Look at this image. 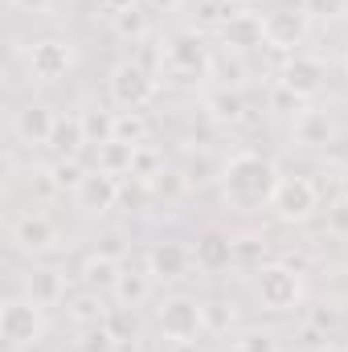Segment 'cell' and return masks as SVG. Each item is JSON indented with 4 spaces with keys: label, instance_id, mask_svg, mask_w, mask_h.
<instances>
[{
    "label": "cell",
    "instance_id": "74e56055",
    "mask_svg": "<svg viewBox=\"0 0 348 352\" xmlns=\"http://www.w3.org/2000/svg\"><path fill=\"white\" fill-rule=\"evenodd\" d=\"M180 0H144V8H152V12H173Z\"/></svg>",
    "mask_w": 348,
    "mask_h": 352
},
{
    "label": "cell",
    "instance_id": "8992f818",
    "mask_svg": "<svg viewBox=\"0 0 348 352\" xmlns=\"http://www.w3.org/2000/svg\"><path fill=\"white\" fill-rule=\"evenodd\" d=\"M0 336L8 349H33L45 336V307H37L29 295H17L0 307Z\"/></svg>",
    "mask_w": 348,
    "mask_h": 352
},
{
    "label": "cell",
    "instance_id": "4316f807",
    "mask_svg": "<svg viewBox=\"0 0 348 352\" xmlns=\"http://www.w3.org/2000/svg\"><path fill=\"white\" fill-rule=\"evenodd\" d=\"M83 127H87V140L98 148L107 140H115V111H102V107H87L83 111Z\"/></svg>",
    "mask_w": 348,
    "mask_h": 352
},
{
    "label": "cell",
    "instance_id": "d6a6232c",
    "mask_svg": "<svg viewBox=\"0 0 348 352\" xmlns=\"http://www.w3.org/2000/svg\"><path fill=\"white\" fill-rule=\"evenodd\" d=\"M107 328H111V336H115L119 344H127V340L135 336V311H131V307H111Z\"/></svg>",
    "mask_w": 348,
    "mask_h": 352
},
{
    "label": "cell",
    "instance_id": "cb8c5ba5",
    "mask_svg": "<svg viewBox=\"0 0 348 352\" xmlns=\"http://www.w3.org/2000/svg\"><path fill=\"white\" fill-rule=\"evenodd\" d=\"M119 270H123V263H119L115 254L94 250V254H87V263H83V287H94V291H115Z\"/></svg>",
    "mask_w": 348,
    "mask_h": 352
},
{
    "label": "cell",
    "instance_id": "30bf717a",
    "mask_svg": "<svg viewBox=\"0 0 348 352\" xmlns=\"http://www.w3.org/2000/svg\"><path fill=\"white\" fill-rule=\"evenodd\" d=\"M324 82H328V66L320 58H312V54H287V62L279 70V87L287 90L295 102L299 98H316L324 90Z\"/></svg>",
    "mask_w": 348,
    "mask_h": 352
},
{
    "label": "cell",
    "instance_id": "60d3db41",
    "mask_svg": "<svg viewBox=\"0 0 348 352\" xmlns=\"http://www.w3.org/2000/svg\"><path fill=\"white\" fill-rule=\"evenodd\" d=\"M316 352H348V349H340V344H324V349H316Z\"/></svg>",
    "mask_w": 348,
    "mask_h": 352
},
{
    "label": "cell",
    "instance_id": "4dcf8cb0",
    "mask_svg": "<svg viewBox=\"0 0 348 352\" xmlns=\"http://www.w3.org/2000/svg\"><path fill=\"white\" fill-rule=\"evenodd\" d=\"M50 176H54L58 192H74V188L83 184V176H87V168H83L78 160H54V168H50Z\"/></svg>",
    "mask_w": 348,
    "mask_h": 352
},
{
    "label": "cell",
    "instance_id": "ba28073f",
    "mask_svg": "<svg viewBox=\"0 0 348 352\" xmlns=\"http://www.w3.org/2000/svg\"><path fill=\"white\" fill-rule=\"evenodd\" d=\"M25 66L33 82H58L74 70V45L66 37H37L25 54Z\"/></svg>",
    "mask_w": 348,
    "mask_h": 352
},
{
    "label": "cell",
    "instance_id": "6da1fadb",
    "mask_svg": "<svg viewBox=\"0 0 348 352\" xmlns=\"http://www.w3.org/2000/svg\"><path fill=\"white\" fill-rule=\"evenodd\" d=\"M221 197L230 209H242V213H254L262 205H270L274 188H279V164L266 160L262 152H234L226 164H221Z\"/></svg>",
    "mask_w": 348,
    "mask_h": 352
},
{
    "label": "cell",
    "instance_id": "5b68a950",
    "mask_svg": "<svg viewBox=\"0 0 348 352\" xmlns=\"http://www.w3.org/2000/svg\"><path fill=\"white\" fill-rule=\"evenodd\" d=\"M107 94L119 111H144L152 98H156V74L135 62V58H123L111 66V78H107Z\"/></svg>",
    "mask_w": 348,
    "mask_h": 352
},
{
    "label": "cell",
    "instance_id": "2e32d148",
    "mask_svg": "<svg viewBox=\"0 0 348 352\" xmlns=\"http://www.w3.org/2000/svg\"><path fill=\"white\" fill-rule=\"evenodd\" d=\"M291 140H295V148H307V152L328 148V144L336 140V119H332L328 111H320V107H303V111L295 115Z\"/></svg>",
    "mask_w": 348,
    "mask_h": 352
},
{
    "label": "cell",
    "instance_id": "83f0119b",
    "mask_svg": "<svg viewBox=\"0 0 348 352\" xmlns=\"http://www.w3.org/2000/svg\"><path fill=\"white\" fill-rule=\"evenodd\" d=\"M148 119L140 111H115V140L123 144H148Z\"/></svg>",
    "mask_w": 348,
    "mask_h": 352
},
{
    "label": "cell",
    "instance_id": "8d00e7d4",
    "mask_svg": "<svg viewBox=\"0 0 348 352\" xmlns=\"http://www.w3.org/2000/svg\"><path fill=\"white\" fill-rule=\"evenodd\" d=\"M135 4H144V0H98V8H107L111 16H115V12H127V8H135Z\"/></svg>",
    "mask_w": 348,
    "mask_h": 352
},
{
    "label": "cell",
    "instance_id": "7a4b0ae2",
    "mask_svg": "<svg viewBox=\"0 0 348 352\" xmlns=\"http://www.w3.org/2000/svg\"><path fill=\"white\" fill-rule=\"evenodd\" d=\"M156 328L168 344H197L209 328H205V303L197 295H164L156 307Z\"/></svg>",
    "mask_w": 348,
    "mask_h": 352
},
{
    "label": "cell",
    "instance_id": "8fae6325",
    "mask_svg": "<svg viewBox=\"0 0 348 352\" xmlns=\"http://www.w3.org/2000/svg\"><path fill=\"white\" fill-rule=\"evenodd\" d=\"M8 238H12V246L21 254H33V258L37 254H54L62 246V234H58V226L45 213H21V217H12Z\"/></svg>",
    "mask_w": 348,
    "mask_h": 352
},
{
    "label": "cell",
    "instance_id": "d590c367",
    "mask_svg": "<svg viewBox=\"0 0 348 352\" xmlns=\"http://www.w3.org/2000/svg\"><path fill=\"white\" fill-rule=\"evenodd\" d=\"M312 324L336 332V328H340V307H332V311H320V307H316V311H312Z\"/></svg>",
    "mask_w": 348,
    "mask_h": 352
},
{
    "label": "cell",
    "instance_id": "4fadbf2b",
    "mask_svg": "<svg viewBox=\"0 0 348 352\" xmlns=\"http://www.w3.org/2000/svg\"><path fill=\"white\" fill-rule=\"evenodd\" d=\"M193 266H197L193 246H184V242H176V238H164V242H156V246L148 250V274L160 278V283H180Z\"/></svg>",
    "mask_w": 348,
    "mask_h": 352
},
{
    "label": "cell",
    "instance_id": "484cf974",
    "mask_svg": "<svg viewBox=\"0 0 348 352\" xmlns=\"http://www.w3.org/2000/svg\"><path fill=\"white\" fill-rule=\"evenodd\" d=\"M230 352H283L279 336L266 328H242L238 336H230Z\"/></svg>",
    "mask_w": 348,
    "mask_h": 352
},
{
    "label": "cell",
    "instance_id": "f6af8a7d",
    "mask_svg": "<svg viewBox=\"0 0 348 352\" xmlns=\"http://www.w3.org/2000/svg\"><path fill=\"white\" fill-rule=\"evenodd\" d=\"M12 4H17V0H12Z\"/></svg>",
    "mask_w": 348,
    "mask_h": 352
},
{
    "label": "cell",
    "instance_id": "ee69618b",
    "mask_svg": "<svg viewBox=\"0 0 348 352\" xmlns=\"http://www.w3.org/2000/svg\"><path fill=\"white\" fill-rule=\"evenodd\" d=\"M345 70H348V45H345Z\"/></svg>",
    "mask_w": 348,
    "mask_h": 352
},
{
    "label": "cell",
    "instance_id": "277c9868",
    "mask_svg": "<svg viewBox=\"0 0 348 352\" xmlns=\"http://www.w3.org/2000/svg\"><path fill=\"white\" fill-rule=\"evenodd\" d=\"M254 295H259V303L266 311L287 316L303 299V278H299L295 266H287V263H262L254 270Z\"/></svg>",
    "mask_w": 348,
    "mask_h": 352
},
{
    "label": "cell",
    "instance_id": "e0dca14e",
    "mask_svg": "<svg viewBox=\"0 0 348 352\" xmlns=\"http://www.w3.org/2000/svg\"><path fill=\"white\" fill-rule=\"evenodd\" d=\"M62 307H66V320H70L74 328H94V324H107V316H111V307H107L102 291H94V287H78V291H70Z\"/></svg>",
    "mask_w": 348,
    "mask_h": 352
},
{
    "label": "cell",
    "instance_id": "ab89813d",
    "mask_svg": "<svg viewBox=\"0 0 348 352\" xmlns=\"http://www.w3.org/2000/svg\"><path fill=\"white\" fill-rule=\"evenodd\" d=\"M17 4H25V8H33V12H45V8H50V0H17Z\"/></svg>",
    "mask_w": 348,
    "mask_h": 352
},
{
    "label": "cell",
    "instance_id": "ffe728a7",
    "mask_svg": "<svg viewBox=\"0 0 348 352\" xmlns=\"http://www.w3.org/2000/svg\"><path fill=\"white\" fill-rule=\"evenodd\" d=\"M193 254H197V266L201 270H226V266L234 263V238L221 234V230H205L197 238Z\"/></svg>",
    "mask_w": 348,
    "mask_h": 352
},
{
    "label": "cell",
    "instance_id": "9a60e30c",
    "mask_svg": "<svg viewBox=\"0 0 348 352\" xmlns=\"http://www.w3.org/2000/svg\"><path fill=\"white\" fill-rule=\"evenodd\" d=\"M54 127H58V115H54L45 102H25V107L12 115V131H17V140L29 144V148H50Z\"/></svg>",
    "mask_w": 348,
    "mask_h": 352
},
{
    "label": "cell",
    "instance_id": "f35d334b",
    "mask_svg": "<svg viewBox=\"0 0 348 352\" xmlns=\"http://www.w3.org/2000/svg\"><path fill=\"white\" fill-rule=\"evenodd\" d=\"M336 192H340V197L348 201V164L340 168V173H336Z\"/></svg>",
    "mask_w": 348,
    "mask_h": 352
},
{
    "label": "cell",
    "instance_id": "e575fe53",
    "mask_svg": "<svg viewBox=\"0 0 348 352\" xmlns=\"http://www.w3.org/2000/svg\"><path fill=\"white\" fill-rule=\"evenodd\" d=\"M328 230H332L336 238H348V201H345V197L328 209Z\"/></svg>",
    "mask_w": 348,
    "mask_h": 352
},
{
    "label": "cell",
    "instance_id": "d6986e66",
    "mask_svg": "<svg viewBox=\"0 0 348 352\" xmlns=\"http://www.w3.org/2000/svg\"><path fill=\"white\" fill-rule=\"evenodd\" d=\"M87 127H83V115H58V127L50 135V148L58 160H78V152L87 148Z\"/></svg>",
    "mask_w": 348,
    "mask_h": 352
},
{
    "label": "cell",
    "instance_id": "b9f144b4",
    "mask_svg": "<svg viewBox=\"0 0 348 352\" xmlns=\"http://www.w3.org/2000/svg\"><path fill=\"white\" fill-rule=\"evenodd\" d=\"M221 4H226V8H230V4H254V0H221Z\"/></svg>",
    "mask_w": 348,
    "mask_h": 352
},
{
    "label": "cell",
    "instance_id": "f1b7e54d",
    "mask_svg": "<svg viewBox=\"0 0 348 352\" xmlns=\"http://www.w3.org/2000/svg\"><path fill=\"white\" fill-rule=\"evenodd\" d=\"M164 173V156H160V148H152V144H140L135 148V168H131V176H140V180H156V176Z\"/></svg>",
    "mask_w": 348,
    "mask_h": 352
},
{
    "label": "cell",
    "instance_id": "5bb4252c",
    "mask_svg": "<svg viewBox=\"0 0 348 352\" xmlns=\"http://www.w3.org/2000/svg\"><path fill=\"white\" fill-rule=\"evenodd\" d=\"M70 197H74V205H78L83 213L102 217V213H111L115 201H119V176H107V173H98V168H90V173L83 176V184H78Z\"/></svg>",
    "mask_w": 348,
    "mask_h": 352
},
{
    "label": "cell",
    "instance_id": "836d02e7",
    "mask_svg": "<svg viewBox=\"0 0 348 352\" xmlns=\"http://www.w3.org/2000/svg\"><path fill=\"white\" fill-rule=\"evenodd\" d=\"M226 324H234V307L209 299V303H205V328H209V332H221Z\"/></svg>",
    "mask_w": 348,
    "mask_h": 352
},
{
    "label": "cell",
    "instance_id": "3957f363",
    "mask_svg": "<svg viewBox=\"0 0 348 352\" xmlns=\"http://www.w3.org/2000/svg\"><path fill=\"white\" fill-rule=\"evenodd\" d=\"M209 70H213V50L205 45V37L197 29H176L173 37L164 41L160 74H168L176 82H193V78H205Z\"/></svg>",
    "mask_w": 348,
    "mask_h": 352
},
{
    "label": "cell",
    "instance_id": "9c48e42d",
    "mask_svg": "<svg viewBox=\"0 0 348 352\" xmlns=\"http://www.w3.org/2000/svg\"><path fill=\"white\" fill-rule=\"evenodd\" d=\"M217 41L226 54H250L266 45V21L262 12H250V8H238V12H226L217 21Z\"/></svg>",
    "mask_w": 348,
    "mask_h": 352
},
{
    "label": "cell",
    "instance_id": "7bdbcfd3",
    "mask_svg": "<svg viewBox=\"0 0 348 352\" xmlns=\"http://www.w3.org/2000/svg\"><path fill=\"white\" fill-rule=\"evenodd\" d=\"M345 266H348V238H345Z\"/></svg>",
    "mask_w": 348,
    "mask_h": 352
},
{
    "label": "cell",
    "instance_id": "603a6c76",
    "mask_svg": "<svg viewBox=\"0 0 348 352\" xmlns=\"http://www.w3.org/2000/svg\"><path fill=\"white\" fill-rule=\"evenodd\" d=\"M135 148L140 144H123V140H107V144H98V156H94V168L107 176H131L135 168Z\"/></svg>",
    "mask_w": 348,
    "mask_h": 352
},
{
    "label": "cell",
    "instance_id": "52a82bcc",
    "mask_svg": "<svg viewBox=\"0 0 348 352\" xmlns=\"http://www.w3.org/2000/svg\"><path fill=\"white\" fill-rule=\"evenodd\" d=\"M320 209V192L307 176H283L274 197H270V213L283 221V226H303L312 221Z\"/></svg>",
    "mask_w": 348,
    "mask_h": 352
},
{
    "label": "cell",
    "instance_id": "44dd1931",
    "mask_svg": "<svg viewBox=\"0 0 348 352\" xmlns=\"http://www.w3.org/2000/svg\"><path fill=\"white\" fill-rule=\"evenodd\" d=\"M205 111L213 123H242L246 119V98L238 87H217L205 94Z\"/></svg>",
    "mask_w": 348,
    "mask_h": 352
},
{
    "label": "cell",
    "instance_id": "1f68e13d",
    "mask_svg": "<svg viewBox=\"0 0 348 352\" xmlns=\"http://www.w3.org/2000/svg\"><path fill=\"white\" fill-rule=\"evenodd\" d=\"M299 8L312 21H340V16H348V0H299Z\"/></svg>",
    "mask_w": 348,
    "mask_h": 352
},
{
    "label": "cell",
    "instance_id": "d4e9b609",
    "mask_svg": "<svg viewBox=\"0 0 348 352\" xmlns=\"http://www.w3.org/2000/svg\"><path fill=\"white\" fill-rule=\"evenodd\" d=\"M111 25H115V33H119L123 41H131V45L148 41V8H144V4H135V8H127V12H115Z\"/></svg>",
    "mask_w": 348,
    "mask_h": 352
},
{
    "label": "cell",
    "instance_id": "f546056e",
    "mask_svg": "<svg viewBox=\"0 0 348 352\" xmlns=\"http://www.w3.org/2000/svg\"><path fill=\"white\" fill-rule=\"evenodd\" d=\"M78 349L83 352H115L119 340L111 336L107 324H94V328H78Z\"/></svg>",
    "mask_w": 348,
    "mask_h": 352
},
{
    "label": "cell",
    "instance_id": "7402d4cb",
    "mask_svg": "<svg viewBox=\"0 0 348 352\" xmlns=\"http://www.w3.org/2000/svg\"><path fill=\"white\" fill-rule=\"evenodd\" d=\"M111 295H115L119 307H131V311H135L140 303L152 299V274H148V270H131V266H123V270H119V283H115Z\"/></svg>",
    "mask_w": 348,
    "mask_h": 352
},
{
    "label": "cell",
    "instance_id": "ac0fdd59",
    "mask_svg": "<svg viewBox=\"0 0 348 352\" xmlns=\"http://www.w3.org/2000/svg\"><path fill=\"white\" fill-rule=\"evenodd\" d=\"M66 295H70V283H66V274H62V270L41 266V270H33V274H29V299H33L37 307H62V303H66Z\"/></svg>",
    "mask_w": 348,
    "mask_h": 352
},
{
    "label": "cell",
    "instance_id": "7c38bea8",
    "mask_svg": "<svg viewBox=\"0 0 348 352\" xmlns=\"http://www.w3.org/2000/svg\"><path fill=\"white\" fill-rule=\"evenodd\" d=\"M262 21H266V45L279 54H299V45L307 41V29H312V16L303 8H274Z\"/></svg>",
    "mask_w": 348,
    "mask_h": 352
}]
</instances>
